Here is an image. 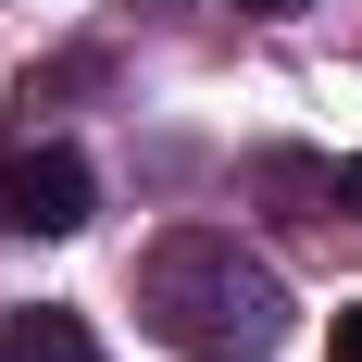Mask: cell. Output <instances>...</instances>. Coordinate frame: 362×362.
I'll return each mask as SVG.
<instances>
[{"instance_id": "cell-1", "label": "cell", "mask_w": 362, "mask_h": 362, "mask_svg": "<svg viewBox=\"0 0 362 362\" xmlns=\"http://www.w3.org/2000/svg\"><path fill=\"white\" fill-rule=\"evenodd\" d=\"M138 313L175 362H262L288 337V275L262 250H238L225 225H175L138 262Z\"/></svg>"}, {"instance_id": "cell-2", "label": "cell", "mask_w": 362, "mask_h": 362, "mask_svg": "<svg viewBox=\"0 0 362 362\" xmlns=\"http://www.w3.org/2000/svg\"><path fill=\"white\" fill-rule=\"evenodd\" d=\"M88 213H100L88 150H63V138H13L0 150V238H75Z\"/></svg>"}, {"instance_id": "cell-3", "label": "cell", "mask_w": 362, "mask_h": 362, "mask_svg": "<svg viewBox=\"0 0 362 362\" xmlns=\"http://www.w3.org/2000/svg\"><path fill=\"white\" fill-rule=\"evenodd\" d=\"M0 362H100V337L63 300H25V313H0Z\"/></svg>"}, {"instance_id": "cell-4", "label": "cell", "mask_w": 362, "mask_h": 362, "mask_svg": "<svg viewBox=\"0 0 362 362\" xmlns=\"http://www.w3.org/2000/svg\"><path fill=\"white\" fill-rule=\"evenodd\" d=\"M325 362H362V313H337V350Z\"/></svg>"}, {"instance_id": "cell-5", "label": "cell", "mask_w": 362, "mask_h": 362, "mask_svg": "<svg viewBox=\"0 0 362 362\" xmlns=\"http://www.w3.org/2000/svg\"><path fill=\"white\" fill-rule=\"evenodd\" d=\"M337 213H362V163H337Z\"/></svg>"}, {"instance_id": "cell-6", "label": "cell", "mask_w": 362, "mask_h": 362, "mask_svg": "<svg viewBox=\"0 0 362 362\" xmlns=\"http://www.w3.org/2000/svg\"><path fill=\"white\" fill-rule=\"evenodd\" d=\"M238 13H300V0H238Z\"/></svg>"}]
</instances>
